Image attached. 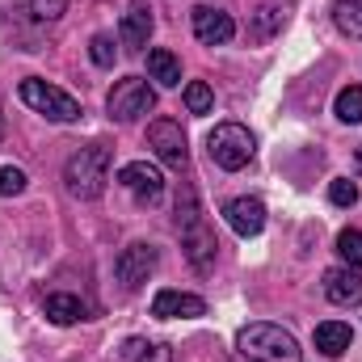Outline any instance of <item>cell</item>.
<instances>
[{"instance_id":"1","label":"cell","mask_w":362,"mask_h":362,"mask_svg":"<svg viewBox=\"0 0 362 362\" xmlns=\"http://www.w3.org/2000/svg\"><path fill=\"white\" fill-rule=\"evenodd\" d=\"M177 223H181V249H185L189 266H194L198 274H211V270H215L219 240H215V232L206 228V219H202L198 198H194V189H189V185L177 194Z\"/></svg>"},{"instance_id":"2","label":"cell","mask_w":362,"mask_h":362,"mask_svg":"<svg viewBox=\"0 0 362 362\" xmlns=\"http://www.w3.org/2000/svg\"><path fill=\"white\" fill-rule=\"evenodd\" d=\"M236 350L249 362H303V350L295 341V333H286L282 325H245L236 333Z\"/></svg>"},{"instance_id":"3","label":"cell","mask_w":362,"mask_h":362,"mask_svg":"<svg viewBox=\"0 0 362 362\" xmlns=\"http://www.w3.org/2000/svg\"><path fill=\"white\" fill-rule=\"evenodd\" d=\"M64 185H68L72 198H85V202L101 198L105 185H110V148H105V144L81 148V152L64 165Z\"/></svg>"},{"instance_id":"4","label":"cell","mask_w":362,"mask_h":362,"mask_svg":"<svg viewBox=\"0 0 362 362\" xmlns=\"http://www.w3.org/2000/svg\"><path fill=\"white\" fill-rule=\"evenodd\" d=\"M206 152H211V160H215L219 169L236 173V169H245V165L253 160L257 139H253V131L240 127V122H219V127L206 135Z\"/></svg>"},{"instance_id":"5","label":"cell","mask_w":362,"mask_h":362,"mask_svg":"<svg viewBox=\"0 0 362 362\" xmlns=\"http://www.w3.org/2000/svg\"><path fill=\"white\" fill-rule=\"evenodd\" d=\"M21 101L34 110V114H42V118H51V122H76L85 110H81V101L72 97V93L55 89V85H47V81H21Z\"/></svg>"},{"instance_id":"6","label":"cell","mask_w":362,"mask_h":362,"mask_svg":"<svg viewBox=\"0 0 362 362\" xmlns=\"http://www.w3.org/2000/svg\"><path fill=\"white\" fill-rule=\"evenodd\" d=\"M105 110L114 122H135L156 110V89L144 76H122V81H114V89L105 97Z\"/></svg>"},{"instance_id":"7","label":"cell","mask_w":362,"mask_h":362,"mask_svg":"<svg viewBox=\"0 0 362 362\" xmlns=\"http://www.w3.org/2000/svg\"><path fill=\"white\" fill-rule=\"evenodd\" d=\"M148 148H152L156 160L169 165V169H185V160H189L185 131H181V122H173V118H156V122L148 127Z\"/></svg>"},{"instance_id":"8","label":"cell","mask_w":362,"mask_h":362,"mask_svg":"<svg viewBox=\"0 0 362 362\" xmlns=\"http://www.w3.org/2000/svg\"><path fill=\"white\" fill-rule=\"evenodd\" d=\"M118 185H122L135 202L152 206V202H160V194H165V173H160L156 165H148V160H131V165L118 169Z\"/></svg>"},{"instance_id":"9","label":"cell","mask_w":362,"mask_h":362,"mask_svg":"<svg viewBox=\"0 0 362 362\" xmlns=\"http://www.w3.org/2000/svg\"><path fill=\"white\" fill-rule=\"evenodd\" d=\"M156 262H160L156 245H148V240H135V245H127V249L118 253L114 274H118V282H122V286H139V282H148V274L156 270Z\"/></svg>"},{"instance_id":"10","label":"cell","mask_w":362,"mask_h":362,"mask_svg":"<svg viewBox=\"0 0 362 362\" xmlns=\"http://www.w3.org/2000/svg\"><path fill=\"white\" fill-rule=\"evenodd\" d=\"M152 316L156 320H198V316H206V299L202 295H189V291L165 286L152 299Z\"/></svg>"},{"instance_id":"11","label":"cell","mask_w":362,"mask_h":362,"mask_svg":"<svg viewBox=\"0 0 362 362\" xmlns=\"http://www.w3.org/2000/svg\"><path fill=\"white\" fill-rule=\"evenodd\" d=\"M189 21H194V38H198V42H206V47H223V42H232V38H236V21H232L223 8L198 4V8L189 13Z\"/></svg>"},{"instance_id":"12","label":"cell","mask_w":362,"mask_h":362,"mask_svg":"<svg viewBox=\"0 0 362 362\" xmlns=\"http://www.w3.org/2000/svg\"><path fill=\"white\" fill-rule=\"evenodd\" d=\"M223 219H228V228L236 232V236H262V228H266V206H262V198H232L228 206H223Z\"/></svg>"},{"instance_id":"13","label":"cell","mask_w":362,"mask_h":362,"mask_svg":"<svg viewBox=\"0 0 362 362\" xmlns=\"http://www.w3.org/2000/svg\"><path fill=\"white\" fill-rule=\"evenodd\" d=\"M325 295H329V303H337V308H358L362 303V274L350 270V266H333V270H325Z\"/></svg>"},{"instance_id":"14","label":"cell","mask_w":362,"mask_h":362,"mask_svg":"<svg viewBox=\"0 0 362 362\" xmlns=\"http://www.w3.org/2000/svg\"><path fill=\"white\" fill-rule=\"evenodd\" d=\"M152 8L144 4V0H135L127 13H122V21H118V42L122 47H131V51H139V47H148V38H152Z\"/></svg>"},{"instance_id":"15","label":"cell","mask_w":362,"mask_h":362,"mask_svg":"<svg viewBox=\"0 0 362 362\" xmlns=\"http://www.w3.org/2000/svg\"><path fill=\"white\" fill-rule=\"evenodd\" d=\"M312 341H316V350H320L325 358H341V354L350 350L354 333H350V325H346V320H325V325H316Z\"/></svg>"},{"instance_id":"16","label":"cell","mask_w":362,"mask_h":362,"mask_svg":"<svg viewBox=\"0 0 362 362\" xmlns=\"http://www.w3.org/2000/svg\"><path fill=\"white\" fill-rule=\"evenodd\" d=\"M118 354H122V362H173V350L152 337H127Z\"/></svg>"},{"instance_id":"17","label":"cell","mask_w":362,"mask_h":362,"mask_svg":"<svg viewBox=\"0 0 362 362\" xmlns=\"http://www.w3.org/2000/svg\"><path fill=\"white\" fill-rule=\"evenodd\" d=\"M148 76L156 81V85H165V89H177L181 85V64L173 51H165V47H156V51H148Z\"/></svg>"},{"instance_id":"18","label":"cell","mask_w":362,"mask_h":362,"mask_svg":"<svg viewBox=\"0 0 362 362\" xmlns=\"http://www.w3.org/2000/svg\"><path fill=\"white\" fill-rule=\"evenodd\" d=\"M42 312H47L51 325H76V320H85V303L76 295H64V291L59 295H47Z\"/></svg>"},{"instance_id":"19","label":"cell","mask_w":362,"mask_h":362,"mask_svg":"<svg viewBox=\"0 0 362 362\" xmlns=\"http://www.w3.org/2000/svg\"><path fill=\"white\" fill-rule=\"evenodd\" d=\"M333 21L346 38H362V0H337L333 4Z\"/></svg>"},{"instance_id":"20","label":"cell","mask_w":362,"mask_h":362,"mask_svg":"<svg viewBox=\"0 0 362 362\" xmlns=\"http://www.w3.org/2000/svg\"><path fill=\"white\" fill-rule=\"evenodd\" d=\"M181 101H185V110H189L194 118H202V114L215 110V89H211L206 81H189L185 93H181Z\"/></svg>"},{"instance_id":"21","label":"cell","mask_w":362,"mask_h":362,"mask_svg":"<svg viewBox=\"0 0 362 362\" xmlns=\"http://www.w3.org/2000/svg\"><path fill=\"white\" fill-rule=\"evenodd\" d=\"M333 114H337L341 122H354V127H358V122H362V89H358V85H350V89L337 93Z\"/></svg>"},{"instance_id":"22","label":"cell","mask_w":362,"mask_h":362,"mask_svg":"<svg viewBox=\"0 0 362 362\" xmlns=\"http://www.w3.org/2000/svg\"><path fill=\"white\" fill-rule=\"evenodd\" d=\"M337 253H341V262H346L350 270H362V232L358 228H346V232L337 236Z\"/></svg>"},{"instance_id":"23","label":"cell","mask_w":362,"mask_h":362,"mask_svg":"<svg viewBox=\"0 0 362 362\" xmlns=\"http://www.w3.org/2000/svg\"><path fill=\"white\" fill-rule=\"evenodd\" d=\"M89 55H93L97 68H114V38H110V34H93Z\"/></svg>"},{"instance_id":"24","label":"cell","mask_w":362,"mask_h":362,"mask_svg":"<svg viewBox=\"0 0 362 362\" xmlns=\"http://www.w3.org/2000/svg\"><path fill=\"white\" fill-rule=\"evenodd\" d=\"M329 202H333V206H354V202H358V185L350 177H337L329 185Z\"/></svg>"},{"instance_id":"25","label":"cell","mask_w":362,"mask_h":362,"mask_svg":"<svg viewBox=\"0 0 362 362\" xmlns=\"http://www.w3.org/2000/svg\"><path fill=\"white\" fill-rule=\"evenodd\" d=\"M30 13L38 21H59L68 13V0H30Z\"/></svg>"},{"instance_id":"26","label":"cell","mask_w":362,"mask_h":362,"mask_svg":"<svg viewBox=\"0 0 362 362\" xmlns=\"http://www.w3.org/2000/svg\"><path fill=\"white\" fill-rule=\"evenodd\" d=\"M21 189H25V173L13 169V165H4V169H0V198H13V194H21Z\"/></svg>"},{"instance_id":"27","label":"cell","mask_w":362,"mask_h":362,"mask_svg":"<svg viewBox=\"0 0 362 362\" xmlns=\"http://www.w3.org/2000/svg\"><path fill=\"white\" fill-rule=\"evenodd\" d=\"M278 25H282V13L278 8H262V21L253 25V38H270Z\"/></svg>"},{"instance_id":"28","label":"cell","mask_w":362,"mask_h":362,"mask_svg":"<svg viewBox=\"0 0 362 362\" xmlns=\"http://www.w3.org/2000/svg\"><path fill=\"white\" fill-rule=\"evenodd\" d=\"M0 139H4V114H0Z\"/></svg>"}]
</instances>
